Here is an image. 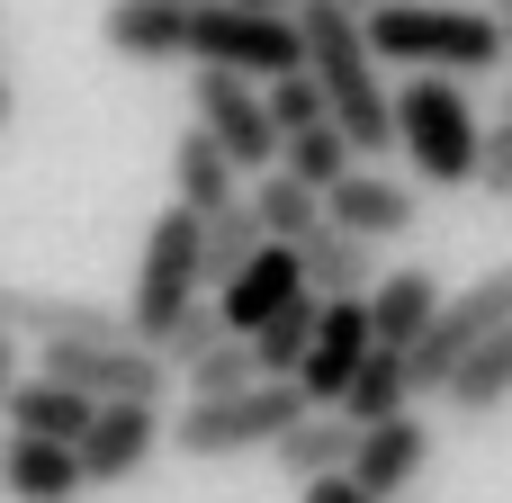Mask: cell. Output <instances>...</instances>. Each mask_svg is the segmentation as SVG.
<instances>
[{
    "instance_id": "obj_1",
    "label": "cell",
    "mask_w": 512,
    "mask_h": 503,
    "mask_svg": "<svg viewBox=\"0 0 512 503\" xmlns=\"http://www.w3.org/2000/svg\"><path fill=\"white\" fill-rule=\"evenodd\" d=\"M297 36H306V72L324 90V117L351 135V153H396V99L378 81V54H369V27L342 9V0H297Z\"/></svg>"
},
{
    "instance_id": "obj_3",
    "label": "cell",
    "mask_w": 512,
    "mask_h": 503,
    "mask_svg": "<svg viewBox=\"0 0 512 503\" xmlns=\"http://www.w3.org/2000/svg\"><path fill=\"white\" fill-rule=\"evenodd\" d=\"M477 135L486 117L468 108L459 72H414L396 90V153L414 162L423 189H477Z\"/></svg>"
},
{
    "instance_id": "obj_15",
    "label": "cell",
    "mask_w": 512,
    "mask_h": 503,
    "mask_svg": "<svg viewBox=\"0 0 512 503\" xmlns=\"http://www.w3.org/2000/svg\"><path fill=\"white\" fill-rule=\"evenodd\" d=\"M324 216H342V225H351V234H369V243H405V234L423 225L414 189H405V180H387V171H360V162L324 189Z\"/></svg>"
},
{
    "instance_id": "obj_26",
    "label": "cell",
    "mask_w": 512,
    "mask_h": 503,
    "mask_svg": "<svg viewBox=\"0 0 512 503\" xmlns=\"http://www.w3.org/2000/svg\"><path fill=\"white\" fill-rule=\"evenodd\" d=\"M270 234H261V216H252V198H234V207H216V216H198V270H207V297L261 252Z\"/></svg>"
},
{
    "instance_id": "obj_14",
    "label": "cell",
    "mask_w": 512,
    "mask_h": 503,
    "mask_svg": "<svg viewBox=\"0 0 512 503\" xmlns=\"http://www.w3.org/2000/svg\"><path fill=\"white\" fill-rule=\"evenodd\" d=\"M423 468H432V423H423L414 405H405V414H387V423H369V432H360V450H351V477H360L378 503H396Z\"/></svg>"
},
{
    "instance_id": "obj_12",
    "label": "cell",
    "mask_w": 512,
    "mask_h": 503,
    "mask_svg": "<svg viewBox=\"0 0 512 503\" xmlns=\"http://www.w3.org/2000/svg\"><path fill=\"white\" fill-rule=\"evenodd\" d=\"M288 297H306V270H297V243H261L225 288H216V315H225V333H261Z\"/></svg>"
},
{
    "instance_id": "obj_30",
    "label": "cell",
    "mask_w": 512,
    "mask_h": 503,
    "mask_svg": "<svg viewBox=\"0 0 512 503\" xmlns=\"http://www.w3.org/2000/svg\"><path fill=\"white\" fill-rule=\"evenodd\" d=\"M252 378H261V369H252V342H243V333H225L207 360H189V369H180V387H189V396H234V387H252Z\"/></svg>"
},
{
    "instance_id": "obj_22",
    "label": "cell",
    "mask_w": 512,
    "mask_h": 503,
    "mask_svg": "<svg viewBox=\"0 0 512 503\" xmlns=\"http://www.w3.org/2000/svg\"><path fill=\"white\" fill-rule=\"evenodd\" d=\"M432 306H441V279H432L423 261H405V270H378V288H369V333L405 351V342L432 324Z\"/></svg>"
},
{
    "instance_id": "obj_6",
    "label": "cell",
    "mask_w": 512,
    "mask_h": 503,
    "mask_svg": "<svg viewBox=\"0 0 512 503\" xmlns=\"http://www.w3.org/2000/svg\"><path fill=\"white\" fill-rule=\"evenodd\" d=\"M504 324H512V261H495L486 279H468L459 297H441L432 324L405 342V378H414V396H441V378H450L486 333H504Z\"/></svg>"
},
{
    "instance_id": "obj_16",
    "label": "cell",
    "mask_w": 512,
    "mask_h": 503,
    "mask_svg": "<svg viewBox=\"0 0 512 503\" xmlns=\"http://www.w3.org/2000/svg\"><path fill=\"white\" fill-rule=\"evenodd\" d=\"M297 270H306V297H369L378 288V243L351 234L342 216H315L306 243H297Z\"/></svg>"
},
{
    "instance_id": "obj_2",
    "label": "cell",
    "mask_w": 512,
    "mask_h": 503,
    "mask_svg": "<svg viewBox=\"0 0 512 503\" xmlns=\"http://www.w3.org/2000/svg\"><path fill=\"white\" fill-rule=\"evenodd\" d=\"M360 27H369V54L396 63V72H459L468 81V72L512 63L504 18L477 9V0H378Z\"/></svg>"
},
{
    "instance_id": "obj_9",
    "label": "cell",
    "mask_w": 512,
    "mask_h": 503,
    "mask_svg": "<svg viewBox=\"0 0 512 503\" xmlns=\"http://www.w3.org/2000/svg\"><path fill=\"white\" fill-rule=\"evenodd\" d=\"M36 369L81 387V396H162L171 360L135 333H63V342H36Z\"/></svg>"
},
{
    "instance_id": "obj_33",
    "label": "cell",
    "mask_w": 512,
    "mask_h": 503,
    "mask_svg": "<svg viewBox=\"0 0 512 503\" xmlns=\"http://www.w3.org/2000/svg\"><path fill=\"white\" fill-rule=\"evenodd\" d=\"M9 387H18V333L0 324V405H9Z\"/></svg>"
},
{
    "instance_id": "obj_21",
    "label": "cell",
    "mask_w": 512,
    "mask_h": 503,
    "mask_svg": "<svg viewBox=\"0 0 512 503\" xmlns=\"http://www.w3.org/2000/svg\"><path fill=\"white\" fill-rule=\"evenodd\" d=\"M90 405H99V396H81V387H63V378L36 369V378L9 387L0 423H9V432H45V441H81V432H90Z\"/></svg>"
},
{
    "instance_id": "obj_5",
    "label": "cell",
    "mask_w": 512,
    "mask_h": 503,
    "mask_svg": "<svg viewBox=\"0 0 512 503\" xmlns=\"http://www.w3.org/2000/svg\"><path fill=\"white\" fill-rule=\"evenodd\" d=\"M189 63H225V72H297L306 63V36H297V9H252V0H189Z\"/></svg>"
},
{
    "instance_id": "obj_35",
    "label": "cell",
    "mask_w": 512,
    "mask_h": 503,
    "mask_svg": "<svg viewBox=\"0 0 512 503\" xmlns=\"http://www.w3.org/2000/svg\"><path fill=\"white\" fill-rule=\"evenodd\" d=\"M342 9H351V18H369V9H378V0H342Z\"/></svg>"
},
{
    "instance_id": "obj_19",
    "label": "cell",
    "mask_w": 512,
    "mask_h": 503,
    "mask_svg": "<svg viewBox=\"0 0 512 503\" xmlns=\"http://www.w3.org/2000/svg\"><path fill=\"white\" fill-rule=\"evenodd\" d=\"M351 450H360V423H351L342 405H306V414H297V423L270 441V459H279V477H288V486L351 468Z\"/></svg>"
},
{
    "instance_id": "obj_37",
    "label": "cell",
    "mask_w": 512,
    "mask_h": 503,
    "mask_svg": "<svg viewBox=\"0 0 512 503\" xmlns=\"http://www.w3.org/2000/svg\"><path fill=\"white\" fill-rule=\"evenodd\" d=\"M495 18H504V45H512V9H495Z\"/></svg>"
},
{
    "instance_id": "obj_23",
    "label": "cell",
    "mask_w": 512,
    "mask_h": 503,
    "mask_svg": "<svg viewBox=\"0 0 512 503\" xmlns=\"http://www.w3.org/2000/svg\"><path fill=\"white\" fill-rule=\"evenodd\" d=\"M441 405H450V414H468V423H477V414H495V405H512V324H504V333H486V342L441 378Z\"/></svg>"
},
{
    "instance_id": "obj_29",
    "label": "cell",
    "mask_w": 512,
    "mask_h": 503,
    "mask_svg": "<svg viewBox=\"0 0 512 503\" xmlns=\"http://www.w3.org/2000/svg\"><path fill=\"white\" fill-rule=\"evenodd\" d=\"M216 342H225V315H216V297H189V306L162 324V342H153V351H162V360H171V378H180V369H189V360H207Z\"/></svg>"
},
{
    "instance_id": "obj_36",
    "label": "cell",
    "mask_w": 512,
    "mask_h": 503,
    "mask_svg": "<svg viewBox=\"0 0 512 503\" xmlns=\"http://www.w3.org/2000/svg\"><path fill=\"white\" fill-rule=\"evenodd\" d=\"M252 9H297V0H252Z\"/></svg>"
},
{
    "instance_id": "obj_17",
    "label": "cell",
    "mask_w": 512,
    "mask_h": 503,
    "mask_svg": "<svg viewBox=\"0 0 512 503\" xmlns=\"http://www.w3.org/2000/svg\"><path fill=\"white\" fill-rule=\"evenodd\" d=\"M0 495L9 503H72L81 495V450L45 432H0Z\"/></svg>"
},
{
    "instance_id": "obj_20",
    "label": "cell",
    "mask_w": 512,
    "mask_h": 503,
    "mask_svg": "<svg viewBox=\"0 0 512 503\" xmlns=\"http://www.w3.org/2000/svg\"><path fill=\"white\" fill-rule=\"evenodd\" d=\"M171 198H180V207H198V216H216V207H234V198H243V171H234V153H225L207 126H189V135L171 144Z\"/></svg>"
},
{
    "instance_id": "obj_34",
    "label": "cell",
    "mask_w": 512,
    "mask_h": 503,
    "mask_svg": "<svg viewBox=\"0 0 512 503\" xmlns=\"http://www.w3.org/2000/svg\"><path fill=\"white\" fill-rule=\"evenodd\" d=\"M9 117H18V90H9V72H0V126H9Z\"/></svg>"
},
{
    "instance_id": "obj_31",
    "label": "cell",
    "mask_w": 512,
    "mask_h": 503,
    "mask_svg": "<svg viewBox=\"0 0 512 503\" xmlns=\"http://www.w3.org/2000/svg\"><path fill=\"white\" fill-rule=\"evenodd\" d=\"M477 189L512 207V117H495V126L477 135Z\"/></svg>"
},
{
    "instance_id": "obj_32",
    "label": "cell",
    "mask_w": 512,
    "mask_h": 503,
    "mask_svg": "<svg viewBox=\"0 0 512 503\" xmlns=\"http://www.w3.org/2000/svg\"><path fill=\"white\" fill-rule=\"evenodd\" d=\"M297 503H378V495H369L351 468H333V477H306V486H297Z\"/></svg>"
},
{
    "instance_id": "obj_11",
    "label": "cell",
    "mask_w": 512,
    "mask_h": 503,
    "mask_svg": "<svg viewBox=\"0 0 512 503\" xmlns=\"http://www.w3.org/2000/svg\"><path fill=\"white\" fill-rule=\"evenodd\" d=\"M369 297H324L315 306V342H306V360H297V387H306V405H342V387H351V369L369 360Z\"/></svg>"
},
{
    "instance_id": "obj_8",
    "label": "cell",
    "mask_w": 512,
    "mask_h": 503,
    "mask_svg": "<svg viewBox=\"0 0 512 503\" xmlns=\"http://www.w3.org/2000/svg\"><path fill=\"white\" fill-rule=\"evenodd\" d=\"M189 126H207V135L234 153V171H243V180L279 162V117H270V99H261V81H252V72L198 63V72H189Z\"/></svg>"
},
{
    "instance_id": "obj_18",
    "label": "cell",
    "mask_w": 512,
    "mask_h": 503,
    "mask_svg": "<svg viewBox=\"0 0 512 503\" xmlns=\"http://www.w3.org/2000/svg\"><path fill=\"white\" fill-rule=\"evenodd\" d=\"M99 45L126 63H189V0H108Z\"/></svg>"
},
{
    "instance_id": "obj_10",
    "label": "cell",
    "mask_w": 512,
    "mask_h": 503,
    "mask_svg": "<svg viewBox=\"0 0 512 503\" xmlns=\"http://www.w3.org/2000/svg\"><path fill=\"white\" fill-rule=\"evenodd\" d=\"M81 450V486H135L162 450V396H99Z\"/></svg>"
},
{
    "instance_id": "obj_24",
    "label": "cell",
    "mask_w": 512,
    "mask_h": 503,
    "mask_svg": "<svg viewBox=\"0 0 512 503\" xmlns=\"http://www.w3.org/2000/svg\"><path fill=\"white\" fill-rule=\"evenodd\" d=\"M414 405V378H405V351L396 342H369V360L351 369V387H342V414L369 432V423H387V414H405Z\"/></svg>"
},
{
    "instance_id": "obj_13",
    "label": "cell",
    "mask_w": 512,
    "mask_h": 503,
    "mask_svg": "<svg viewBox=\"0 0 512 503\" xmlns=\"http://www.w3.org/2000/svg\"><path fill=\"white\" fill-rule=\"evenodd\" d=\"M0 324L18 342H63V333H126V306H99V297H63V288H18L0 279Z\"/></svg>"
},
{
    "instance_id": "obj_27",
    "label": "cell",
    "mask_w": 512,
    "mask_h": 503,
    "mask_svg": "<svg viewBox=\"0 0 512 503\" xmlns=\"http://www.w3.org/2000/svg\"><path fill=\"white\" fill-rule=\"evenodd\" d=\"M351 162H360V153H351V135H342L333 117H315V126H288V135H279V171H297L306 189H333Z\"/></svg>"
},
{
    "instance_id": "obj_25",
    "label": "cell",
    "mask_w": 512,
    "mask_h": 503,
    "mask_svg": "<svg viewBox=\"0 0 512 503\" xmlns=\"http://www.w3.org/2000/svg\"><path fill=\"white\" fill-rule=\"evenodd\" d=\"M243 198H252V216H261V234H270V243H306V225L324 216V189H306V180H297V171H279V162H270V171H252V189H243Z\"/></svg>"
},
{
    "instance_id": "obj_28",
    "label": "cell",
    "mask_w": 512,
    "mask_h": 503,
    "mask_svg": "<svg viewBox=\"0 0 512 503\" xmlns=\"http://www.w3.org/2000/svg\"><path fill=\"white\" fill-rule=\"evenodd\" d=\"M315 306H324V297H288L261 333H243L261 378H297V360H306V342H315Z\"/></svg>"
},
{
    "instance_id": "obj_38",
    "label": "cell",
    "mask_w": 512,
    "mask_h": 503,
    "mask_svg": "<svg viewBox=\"0 0 512 503\" xmlns=\"http://www.w3.org/2000/svg\"><path fill=\"white\" fill-rule=\"evenodd\" d=\"M495 9H512V0H495Z\"/></svg>"
},
{
    "instance_id": "obj_7",
    "label": "cell",
    "mask_w": 512,
    "mask_h": 503,
    "mask_svg": "<svg viewBox=\"0 0 512 503\" xmlns=\"http://www.w3.org/2000/svg\"><path fill=\"white\" fill-rule=\"evenodd\" d=\"M189 297H207V270H198V207H180V198H171V207L153 216L144 252H135L126 333H135V342H162V324H171Z\"/></svg>"
},
{
    "instance_id": "obj_4",
    "label": "cell",
    "mask_w": 512,
    "mask_h": 503,
    "mask_svg": "<svg viewBox=\"0 0 512 503\" xmlns=\"http://www.w3.org/2000/svg\"><path fill=\"white\" fill-rule=\"evenodd\" d=\"M297 414H306V387H297V378H252V387H234V396H189V405L162 423V441H171L180 459H243V450H270Z\"/></svg>"
}]
</instances>
